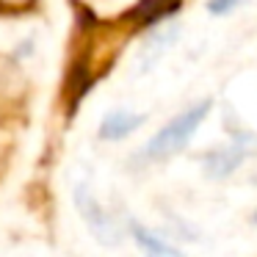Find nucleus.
Segmentation results:
<instances>
[{
	"label": "nucleus",
	"mask_w": 257,
	"mask_h": 257,
	"mask_svg": "<svg viewBox=\"0 0 257 257\" xmlns=\"http://www.w3.org/2000/svg\"><path fill=\"white\" fill-rule=\"evenodd\" d=\"M210 108H213V100L205 97V100H196L194 105H188L180 113H174V116L144 144L141 161H166V158L183 152L185 147L191 144L194 133L202 127V122L210 116Z\"/></svg>",
	"instance_id": "nucleus-1"
},
{
	"label": "nucleus",
	"mask_w": 257,
	"mask_h": 257,
	"mask_svg": "<svg viewBox=\"0 0 257 257\" xmlns=\"http://www.w3.org/2000/svg\"><path fill=\"white\" fill-rule=\"evenodd\" d=\"M257 152V133L254 130H238L229 127V144L216 147V150L202 155V169L210 180H227L243 166L246 158Z\"/></svg>",
	"instance_id": "nucleus-2"
},
{
	"label": "nucleus",
	"mask_w": 257,
	"mask_h": 257,
	"mask_svg": "<svg viewBox=\"0 0 257 257\" xmlns=\"http://www.w3.org/2000/svg\"><path fill=\"white\" fill-rule=\"evenodd\" d=\"M75 202H78V210L83 216V221L91 227V232L102 240V243H119V227L113 221L111 213H105V207L97 202V196L89 188H78L75 191Z\"/></svg>",
	"instance_id": "nucleus-3"
},
{
	"label": "nucleus",
	"mask_w": 257,
	"mask_h": 257,
	"mask_svg": "<svg viewBox=\"0 0 257 257\" xmlns=\"http://www.w3.org/2000/svg\"><path fill=\"white\" fill-rule=\"evenodd\" d=\"M177 39H180V23H174V20H169V23L166 20L158 23V28L147 36V42L141 45V50H139L141 72H150V69L169 53V47H174Z\"/></svg>",
	"instance_id": "nucleus-4"
},
{
	"label": "nucleus",
	"mask_w": 257,
	"mask_h": 257,
	"mask_svg": "<svg viewBox=\"0 0 257 257\" xmlns=\"http://www.w3.org/2000/svg\"><path fill=\"white\" fill-rule=\"evenodd\" d=\"M144 113H136V111H108L100 122V139L102 141H122L127 136H133L136 130L144 124Z\"/></svg>",
	"instance_id": "nucleus-5"
},
{
	"label": "nucleus",
	"mask_w": 257,
	"mask_h": 257,
	"mask_svg": "<svg viewBox=\"0 0 257 257\" xmlns=\"http://www.w3.org/2000/svg\"><path fill=\"white\" fill-rule=\"evenodd\" d=\"M127 229H130V238L136 240V246L144 251V257H185L172 240H166L163 235L152 232L150 227H144V224L130 221Z\"/></svg>",
	"instance_id": "nucleus-6"
},
{
	"label": "nucleus",
	"mask_w": 257,
	"mask_h": 257,
	"mask_svg": "<svg viewBox=\"0 0 257 257\" xmlns=\"http://www.w3.org/2000/svg\"><path fill=\"white\" fill-rule=\"evenodd\" d=\"M249 0H207L205 9L207 14H213V17H227V14L238 12L240 6H246Z\"/></svg>",
	"instance_id": "nucleus-7"
},
{
	"label": "nucleus",
	"mask_w": 257,
	"mask_h": 257,
	"mask_svg": "<svg viewBox=\"0 0 257 257\" xmlns=\"http://www.w3.org/2000/svg\"><path fill=\"white\" fill-rule=\"evenodd\" d=\"M31 0H0V6H28Z\"/></svg>",
	"instance_id": "nucleus-8"
},
{
	"label": "nucleus",
	"mask_w": 257,
	"mask_h": 257,
	"mask_svg": "<svg viewBox=\"0 0 257 257\" xmlns=\"http://www.w3.org/2000/svg\"><path fill=\"white\" fill-rule=\"evenodd\" d=\"M251 221H254V224H257V210H254V216H251Z\"/></svg>",
	"instance_id": "nucleus-9"
}]
</instances>
